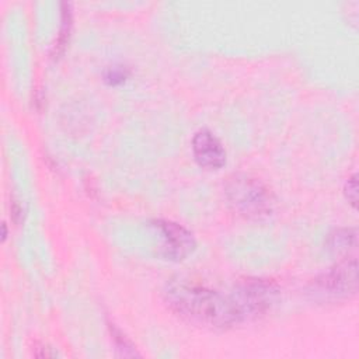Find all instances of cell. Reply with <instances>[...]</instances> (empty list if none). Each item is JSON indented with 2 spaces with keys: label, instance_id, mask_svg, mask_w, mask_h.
I'll use <instances>...</instances> for the list:
<instances>
[{
  "label": "cell",
  "instance_id": "6da1fadb",
  "mask_svg": "<svg viewBox=\"0 0 359 359\" xmlns=\"http://www.w3.org/2000/svg\"><path fill=\"white\" fill-rule=\"evenodd\" d=\"M164 300L178 316L212 328H226L238 323L229 296L187 282H170L164 289Z\"/></svg>",
  "mask_w": 359,
  "mask_h": 359
},
{
  "label": "cell",
  "instance_id": "7a4b0ae2",
  "mask_svg": "<svg viewBox=\"0 0 359 359\" xmlns=\"http://www.w3.org/2000/svg\"><path fill=\"white\" fill-rule=\"evenodd\" d=\"M230 208L245 219H262L273 210L272 192L258 180L245 174H234L226 184Z\"/></svg>",
  "mask_w": 359,
  "mask_h": 359
},
{
  "label": "cell",
  "instance_id": "3957f363",
  "mask_svg": "<svg viewBox=\"0 0 359 359\" xmlns=\"http://www.w3.org/2000/svg\"><path fill=\"white\" fill-rule=\"evenodd\" d=\"M238 323L266 313L279 299V287L266 279L248 278L237 283L229 296Z\"/></svg>",
  "mask_w": 359,
  "mask_h": 359
},
{
  "label": "cell",
  "instance_id": "277c9868",
  "mask_svg": "<svg viewBox=\"0 0 359 359\" xmlns=\"http://www.w3.org/2000/svg\"><path fill=\"white\" fill-rule=\"evenodd\" d=\"M358 290V261L346 257L330 271L316 278L309 293L320 302H338L356 294Z\"/></svg>",
  "mask_w": 359,
  "mask_h": 359
},
{
  "label": "cell",
  "instance_id": "5b68a950",
  "mask_svg": "<svg viewBox=\"0 0 359 359\" xmlns=\"http://www.w3.org/2000/svg\"><path fill=\"white\" fill-rule=\"evenodd\" d=\"M151 227L158 234V252L163 258L170 261H182L194 252L196 241L192 233L184 226L171 220L157 219L151 222Z\"/></svg>",
  "mask_w": 359,
  "mask_h": 359
},
{
  "label": "cell",
  "instance_id": "8992f818",
  "mask_svg": "<svg viewBox=\"0 0 359 359\" xmlns=\"http://www.w3.org/2000/svg\"><path fill=\"white\" fill-rule=\"evenodd\" d=\"M194 157L199 165L217 170L226 163V150L222 142L208 129L198 130L192 137Z\"/></svg>",
  "mask_w": 359,
  "mask_h": 359
},
{
  "label": "cell",
  "instance_id": "52a82bcc",
  "mask_svg": "<svg viewBox=\"0 0 359 359\" xmlns=\"http://www.w3.org/2000/svg\"><path fill=\"white\" fill-rule=\"evenodd\" d=\"M328 250L337 255H345L356 247V229L344 227L334 230L328 237Z\"/></svg>",
  "mask_w": 359,
  "mask_h": 359
},
{
  "label": "cell",
  "instance_id": "ba28073f",
  "mask_svg": "<svg viewBox=\"0 0 359 359\" xmlns=\"http://www.w3.org/2000/svg\"><path fill=\"white\" fill-rule=\"evenodd\" d=\"M62 24H60V31H59V36L56 43L53 45L52 49V56L53 57H59L69 41V35H70V28H72V10H70V4L69 3H62Z\"/></svg>",
  "mask_w": 359,
  "mask_h": 359
},
{
  "label": "cell",
  "instance_id": "9c48e42d",
  "mask_svg": "<svg viewBox=\"0 0 359 359\" xmlns=\"http://www.w3.org/2000/svg\"><path fill=\"white\" fill-rule=\"evenodd\" d=\"M109 328H111L112 338L116 344V349L121 351L122 356H139V353L136 352L133 345L126 339L125 335H122V332L119 330H116L115 327H109Z\"/></svg>",
  "mask_w": 359,
  "mask_h": 359
},
{
  "label": "cell",
  "instance_id": "30bf717a",
  "mask_svg": "<svg viewBox=\"0 0 359 359\" xmlns=\"http://www.w3.org/2000/svg\"><path fill=\"white\" fill-rule=\"evenodd\" d=\"M344 192H345L348 202L353 208H356V203H358V175L356 174H353L352 177L348 178V181L345 182Z\"/></svg>",
  "mask_w": 359,
  "mask_h": 359
},
{
  "label": "cell",
  "instance_id": "8fae6325",
  "mask_svg": "<svg viewBox=\"0 0 359 359\" xmlns=\"http://www.w3.org/2000/svg\"><path fill=\"white\" fill-rule=\"evenodd\" d=\"M126 77H128V72L123 67H111L105 73V80L112 86L125 81Z\"/></svg>",
  "mask_w": 359,
  "mask_h": 359
},
{
  "label": "cell",
  "instance_id": "7c38bea8",
  "mask_svg": "<svg viewBox=\"0 0 359 359\" xmlns=\"http://www.w3.org/2000/svg\"><path fill=\"white\" fill-rule=\"evenodd\" d=\"M34 355L38 358H55L57 356V352H55L52 348H49L48 345H35L34 348Z\"/></svg>",
  "mask_w": 359,
  "mask_h": 359
}]
</instances>
